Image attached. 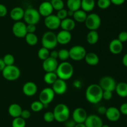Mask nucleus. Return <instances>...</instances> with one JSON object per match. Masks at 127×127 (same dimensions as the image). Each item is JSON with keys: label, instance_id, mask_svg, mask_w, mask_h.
<instances>
[{"label": "nucleus", "instance_id": "f257e3e1", "mask_svg": "<svg viewBox=\"0 0 127 127\" xmlns=\"http://www.w3.org/2000/svg\"><path fill=\"white\" fill-rule=\"evenodd\" d=\"M103 91L99 84L93 83L89 85L86 90V99L90 103L97 104L102 100Z\"/></svg>", "mask_w": 127, "mask_h": 127}, {"label": "nucleus", "instance_id": "f03ea898", "mask_svg": "<svg viewBox=\"0 0 127 127\" xmlns=\"http://www.w3.org/2000/svg\"><path fill=\"white\" fill-rule=\"evenodd\" d=\"M58 78L68 80L70 79L74 73V68L71 64L67 61H64L58 64L55 71Z\"/></svg>", "mask_w": 127, "mask_h": 127}, {"label": "nucleus", "instance_id": "7ed1b4c3", "mask_svg": "<svg viewBox=\"0 0 127 127\" xmlns=\"http://www.w3.org/2000/svg\"><path fill=\"white\" fill-rule=\"evenodd\" d=\"M55 120L60 123H64L69 119L70 115V110L66 105L64 103H59L57 105L53 110Z\"/></svg>", "mask_w": 127, "mask_h": 127}, {"label": "nucleus", "instance_id": "20e7f679", "mask_svg": "<svg viewBox=\"0 0 127 127\" xmlns=\"http://www.w3.org/2000/svg\"><path fill=\"white\" fill-rule=\"evenodd\" d=\"M42 47L48 50H52L57 47L58 44L57 34L52 31H47L43 34L41 39Z\"/></svg>", "mask_w": 127, "mask_h": 127}, {"label": "nucleus", "instance_id": "39448f33", "mask_svg": "<svg viewBox=\"0 0 127 127\" xmlns=\"http://www.w3.org/2000/svg\"><path fill=\"white\" fill-rule=\"evenodd\" d=\"M40 17L38 10L33 7H28L24 11L23 19L27 24L36 25L40 20Z\"/></svg>", "mask_w": 127, "mask_h": 127}, {"label": "nucleus", "instance_id": "423d86ee", "mask_svg": "<svg viewBox=\"0 0 127 127\" xmlns=\"http://www.w3.org/2000/svg\"><path fill=\"white\" fill-rule=\"evenodd\" d=\"M4 78L9 81H14L18 79L21 75V70L17 66L14 64L5 67L2 71Z\"/></svg>", "mask_w": 127, "mask_h": 127}, {"label": "nucleus", "instance_id": "0eeeda50", "mask_svg": "<svg viewBox=\"0 0 127 127\" xmlns=\"http://www.w3.org/2000/svg\"><path fill=\"white\" fill-rule=\"evenodd\" d=\"M84 23L89 31H97L101 24V18L97 14L91 13L88 15Z\"/></svg>", "mask_w": 127, "mask_h": 127}, {"label": "nucleus", "instance_id": "6e6552de", "mask_svg": "<svg viewBox=\"0 0 127 127\" xmlns=\"http://www.w3.org/2000/svg\"><path fill=\"white\" fill-rule=\"evenodd\" d=\"M86 53V49L79 45L73 46L69 50V58L74 61H80L84 59Z\"/></svg>", "mask_w": 127, "mask_h": 127}, {"label": "nucleus", "instance_id": "1a4fd4ad", "mask_svg": "<svg viewBox=\"0 0 127 127\" xmlns=\"http://www.w3.org/2000/svg\"><path fill=\"white\" fill-rule=\"evenodd\" d=\"M55 93L50 87H46L42 90L39 93V101H40L45 107L48 105L54 100Z\"/></svg>", "mask_w": 127, "mask_h": 127}, {"label": "nucleus", "instance_id": "9d476101", "mask_svg": "<svg viewBox=\"0 0 127 127\" xmlns=\"http://www.w3.org/2000/svg\"><path fill=\"white\" fill-rule=\"evenodd\" d=\"M99 86L103 90L114 92L115 90L117 83L115 80L110 76H104L99 80Z\"/></svg>", "mask_w": 127, "mask_h": 127}, {"label": "nucleus", "instance_id": "9b49d317", "mask_svg": "<svg viewBox=\"0 0 127 127\" xmlns=\"http://www.w3.org/2000/svg\"><path fill=\"white\" fill-rule=\"evenodd\" d=\"M12 31L16 37L23 38L27 34V24L22 21H17L12 26Z\"/></svg>", "mask_w": 127, "mask_h": 127}, {"label": "nucleus", "instance_id": "f8f14e48", "mask_svg": "<svg viewBox=\"0 0 127 127\" xmlns=\"http://www.w3.org/2000/svg\"><path fill=\"white\" fill-rule=\"evenodd\" d=\"M45 26L48 29L53 31L56 30L60 27L61 20L57 16V15L51 14L45 17Z\"/></svg>", "mask_w": 127, "mask_h": 127}, {"label": "nucleus", "instance_id": "ddd939ff", "mask_svg": "<svg viewBox=\"0 0 127 127\" xmlns=\"http://www.w3.org/2000/svg\"><path fill=\"white\" fill-rule=\"evenodd\" d=\"M72 117L76 123H84L88 117V113L84 108L78 107L74 110Z\"/></svg>", "mask_w": 127, "mask_h": 127}, {"label": "nucleus", "instance_id": "4468645a", "mask_svg": "<svg viewBox=\"0 0 127 127\" xmlns=\"http://www.w3.org/2000/svg\"><path fill=\"white\" fill-rule=\"evenodd\" d=\"M52 89L55 94L62 95L64 94L67 91L68 85L65 80L58 78L54 83L52 84Z\"/></svg>", "mask_w": 127, "mask_h": 127}, {"label": "nucleus", "instance_id": "2eb2a0df", "mask_svg": "<svg viewBox=\"0 0 127 127\" xmlns=\"http://www.w3.org/2000/svg\"><path fill=\"white\" fill-rule=\"evenodd\" d=\"M84 123L86 127H101L103 125V122L99 116L90 115H88Z\"/></svg>", "mask_w": 127, "mask_h": 127}, {"label": "nucleus", "instance_id": "dca6fc26", "mask_svg": "<svg viewBox=\"0 0 127 127\" xmlns=\"http://www.w3.org/2000/svg\"><path fill=\"white\" fill-rule=\"evenodd\" d=\"M58 66V62L57 59L49 57L47 59L44 60L42 64L43 69L46 72H55Z\"/></svg>", "mask_w": 127, "mask_h": 127}, {"label": "nucleus", "instance_id": "f3484780", "mask_svg": "<svg viewBox=\"0 0 127 127\" xmlns=\"http://www.w3.org/2000/svg\"><path fill=\"white\" fill-rule=\"evenodd\" d=\"M105 115L109 121L115 122L120 119L121 113L119 108H117V107H110L107 108Z\"/></svg>", "mask_w": 127, "mask_h": 127}, {"label": "nucleus", "instance_id": "a211bd4d", "mask_svg": "<svg viewBox=\"0 0 127 127\" xmlns=\"http://www.w3.org/2000/svg\"><path fill=\"white\" fill-rule=\"evenodd\" d=\"M38 11L41 16L45 17L52 14L53 8L50 1H44L40 4Z\"/></svg>", "mask_w": 127, "mask_h": 127}, {"label": "nucleus", "instance_id": "6ab92c4d", "mask_svg": "<svg viewBox=\"0 0 127 127\" xmlns=\"http://www.w3.org/2000/svg\"><path fill=\"white\" fill-rule=\"evenodd\" d=\"M37 86L33 82H27L24 84L22 87V92L27 97H32L37 92Z\"/></svg>", "mask_w": 127, "mask_h": 127}, {"label": "nucleus", "instance_id": "aec40b11", "mask_svg": "<svg viewBox=\"0 0 127 127\" xmlns=\"http://www.w3.org/2000/svg\"><path fill=\"white\" fill-rule=\"evenodd\" d=\"M58 44L61 45H66L71 41L72 35L71 32L62 30L57 34Z\"/></svg>", "mask_w": 127, "mask_h": 127}, {"label": "nucleus", "instance_id": "412c9836", "mask_svg": "<svg viewBox=\"0 0 127 127\" xmlns=\"http://www.w3.org/2000/svg\"><path fill=\"white\" fill-rule=\"evenodd\" d=\"M109 48V51L112 54L117 55L122 52L124 46H123L122 42H120L118 39H115L110 42Z\"/></svg>", "mask_w": 127, "mask_h": 127}, {"label": "nucleus", "instance_id": "4be33fe9", "mask_svg": "<svg viewBox=\"0 0 127 127\" xmlns=\"http://www.w3.org/2000/svg\"><path fill=\"white\" fill-rule=\"evenodd\" d=\"M24 9L21 7H13L10 11V17L13 21H20L24 18Z\"/></svg>", "mask_w": 127, "mask_h": 127}, {"label": "nucleus", "instance_id": "5701e85b", "mask_svg": "<svg viewBox=\"0 0 127 127\" xmlns=\"http://www.w3.org/2000/svg\"><path fill=\"white\" fill-rule=\"evenodd\" d=\"M76 27V22L71 17H66L64 19L61 21L60 27L62 30L69 31H73Z\"/></svg>", "mask_w": 127, "mask_h": 127}, {"label": "nucleus", "instance_id": "b1692460", "mask_svg": "<svg viewBox=\"0 0 127 127\" xmlns=\"http://www.w3.org/2000/svg\"><path fill=\"white\" fill-rule=\"evenodd\" d=\"M22 111V107L17 103H12L11 105H10L8 108L9 114L14 118L21 117Z\"/></svg>", "mask_w": 127, "mask_h": 127}, {"label": "nucleus", "instance_id": "393cba45", "mask_svg": "<svg viewBox=\"0 0 127 127\" xmlns=\"http://www.w3.org/2000/svg\"><path fill=\"white\" fill-rule=\"evenodd\" d=\"M84 60L87 64L92 66L97 65L99 62V56L95 53L92 52L86 53V55L84 57Z\"/></svg>", "mask_w": 127, "mask_h": 127}, {"label": "nucleus", "instance_id": "a878e982", "mask_svg": "<svg viewBox=\"0 0 127 127\" xmlns=\"http://www.w3.org/2000/svg\"><path fill=\"white\" fill-rule=\"evenodd\" d=\"M115 90L119 97H127V83L122 82L117 83Z\"/></svg>", "mask_w": 127, "mask_h": 127}, {"label": "nucleus", "instance_id": "bb28decb", "mask_svg": "<svg viewBox=\"0 0 127 127\" xmlns=\"http://www.w3.org/2000/svg\"><path fill=\"white\" fill-rule=\"evenodd\" d=\"M95 6V0H81V8L85 12H91Z\"/></svg>", "mask_w": 127, "mask_h": 127}, {"label": "nucleus", "instance_id": "cd10ccee", "mask_svg": "<svg viewBox=\"0 0 127 127\" xmlns=\"http://www.w3.org/2000/svg\"><path fill=\"white\" fill-rule=\"evenodd\" d=\"M87 16H88V14L86 12L83 11V9H79L74 11L73 17L74 21L82 23V22H85Z\"/></svg>", "mask_w": 127, "mask_h": 127}, {"label": "nucleus", "instance_id": "c85d7f7f", "mask_svg": "<svg viewBox=\"0 0 127 127\" xmlns=\"http://www.w3.org/2000/svg\"><path fill=\"white\" fill-rule=\"evenodd\" d=\"M99 39V34L97 31H90L86 36V41L90 45H94L98 42Z\"/></svg>", "mask_w": 127, "mask_h": 127}, {"label": "nucleus", "instance_id": "c756f323", "mask_svg": "<svg viewBox=\"0 0 127 127\" xmlns=\"http://www.w3.org/2000/svg\"><path fill=\"white\" fill-rule=\"evenodd\" d=\"M58 78V76L55 72H46L43 77L44 82L48 85H52Z\"/></svg>", "mask_w": 127, "mask_h": 127}, {"label": "nucleus", "instance_id": "7c9ffc66", "mask_svg": "<svg viewBox=\"0 0 127 127\" xmlns=\"http://www.w3.org/2000/svg\"><path fill=\"white\" fill-rule=\"evenodd\" d=\"M81 0H67L66 6L68 9L76 11L81 9Z\"/></svg>", "mask_w": 127, "mask_h": 127}, {"label": "nucleus", "instance_id": "2f4dec72", "mask_svg": "<svg viewBox=\"0 0 127 127\" xmlns=\"http://www.w3.org/2000/svg\"><path fill=\"white\" fill-rule=\"evenodd\" d=\"M25 39L27 44L31 46H35L38 42V37L35 33H27L25 36Z\"/></svg>", "mask_w": 127, "mask_h": 127}, {"label": "nucleus", "instance_id": "473e14b6", "mask_svg": "<svg viewBox=\"0 0 127 127\" xmlns=\"http://www.w3.org/2000/svg\"><path fill=\"white\" fill-rule=\"evenodd\" d=\"M37 55H38V58L43 61L50 57V51L48 49L42 47L38 50Z\"/></svg>", "mask_w": 127, "mask_h": 127}, {"label": "nucleus", "instance_id": "72a5a7b5", "mask_svg": "<svg viewBox=\"0 0 127 127\" xmlns=\"http://www.w3.org/2000/svg\"><path fill=\"white\" fill-rule=\"evenodd\" d=\"M26 120L21 117L14 118L12 122V127H26Z\"/></svg>", "mask_w": 127, "mask_h": 127}, {"label": "nucleus", "instance_id": "f704fd0d", "mask_svg": "<svg viewBox=\"0 0 127 127\" xmlns=\"http://www.w3.org/2000/svg\"><path fill=\"white\" fill-rule=\"evenodd\" d=\"M50 2L52 4L53 9L56 10L57 11L62 9L64 7V1L63 0H51Z\"/></svg>", "mask_w": 127, "mask_h": 127}, {"label": "nucleus", "instance_id": "c9c22d12", "mask_svg": "<svg viewBox=\"0 0 127 127\" xmlns=\"http://www.w3.org/2000/svg\"><path fill=\"white\" fill-rule=\"evenodd\" d=\"M44 108V105L43 103L39 100L34 101L31 105V108L33 112H40Z\"/></svg>", "mask_w": 127, "mask_h": 127}, {"label": "nucleus", "instance_id": "e433bc0d", "mask_svg": "<svg viewBox=\"0 0 127 127\" xmlns=\"http://www.w3.org/2000/svg\"><path fill=\"white\" fill-rule=\"evenodd\" d=\"M58 58L63 62L66 61L69 58V51L66 49H62L58 51Z\"/></svg>", "mask_w": 127, "mask_h": 127}, {"label": "nucleus", "instance_id": "4c0bfd02", "mask_svg": "<svg viewBox=\"0 0 127 127\" xmlns=\"http://www.w3.org/2000/svg\"><path fill=\"white\" fill-rule=\"evenodd\" d=\"M2 59H3L6 66L12 65H14L15 62L14 57L13 55L11 54H7L5 55Z\"/></svg>", "mask_w": 127, "mask_h": 127}, {"label": "nucleus", "instance_id": "58836bf2", "mask_svg": "<svg viewBox=\"0 0 127 127\" xmlns=\"http://www.w3.org/2000/svg\"><path fill=\"white\" fill-rule=\"evenodd\" d=\"M112 2L110 0H98L97 2L98 7L101 9H106L109 8Z\"/></svg>", "mask_w": 127, "mask_h": 127}, {"label": "nucleus", "instance_id": "ea45409f", "mask_svg": "<svg viewBox=\"0 0 127 127\" xmlns=\"http://www.w3.org/2000/svg\"><path fill=\"white\" fill-rule=\"evenodd\" d=\"M43 120H45V122H47V123H51V122H53L55 120V117L53 112L48 111V112H45L43 115Z\"/></svg>", "mask_w": 127, "mask_h": 127}, {"label": "nucleus", "instance_id": "a19ab883", "mask_svg": "<svg viewBox=\"0 0 127 127\" xmlns=\"http://www.w3.org/2000/svg\"><path fill=\"white\" fill-rule=\"evenodd\" d=\"M57 16L62 21V20L64 19L66 17H68V10L65 9H62L59 10L57 11Z\"/></svg>", "mask_w": 127, "mask_h": 127}, {"label": "nucleus", "instance_id": "79ce46f5", "mask_svg": "<svg viewBox=\"0 0 127 127\" xmlns=\"http://www.w3.org/2000/svg\"><path fill=\"white\" fill-rule=\"evenodd\" d=\"M113 92L108 90H104L103 91V95H102V99H104L105 100H110L113 96Z\"/></svg>", "mask_w": 127, "mask_h": 127}, {"label": "nucleus", "instance_id": "37998d69", "mask_svg": "<svg viewBox=\"0 0 127 127\" xmlns=\"http://www.w3.org/2000/svg\"><path fill=\"white\" fill-rule=\"evenodd\" d=\"M118 39L121 42L124 43L127 41V31H122L120 32L118 36Z\"/></svg>", "mask_w": 127, "mask_h": 127}, {"label": "nucleus", "instance_id": "c03bdc74", "mask_svg": "<svg viewBox=\"0 0 127 127\" xmlns=\"http://www.w3.org/2000/svg\"><path fill=\"white\" fill-rule=\"evenodd\" d=\"M31 112H30L29 110L25 109V110H22L21 114V117H22V118L24 120H27L31 117Z\"/></svg>", "mask_w": 127, "mask_h": 127}, {"label": "nucleus", "instance_id": "a18cd8bd", "mask_svg": "<svg viewBox=\"0 0 127 127\" xmlns=\"http://www.w3.org/2000/svg\"><path fill=\"white\" fill-rule=\"evenodd\" d=\"M7 14V9L6 6L0 4V17H4Z\"/></svg>", "mask_w": 127, "mask_h": 127}, {"label": "nucleus", "instance_id": "49530a36", "mask_svg": "<svg viewBox=\"0 0 127 127\" xmlns=\"http://www.w3.org/2000/svg\"><path fill=\"white\" fill-rule=\"evenodd\" d=\"M37 27L35 24H27V33H35Z\"/></svg>", "mask_w": 127, "mask_h": 127}, {"label": "nucleus", "instance_id": "de8ad7c7", "mask_svg": "<svg viewBox=\"0 0 127 127\" xmlns=\"http://www.w3.org/2000/svg\"><path fill=\"white\" fill-rule=\"evenodd\" d=\"M120 113L123 115L127 116V103H124L120 105Z\"/></svg>", "mask_w": 127, "mask_h": 127}, {"label": "nucleus", "instance_id": "09e8293b", "mask_svg": "<svg viewBox=\"0 0 127 127\" xmlns=\"http://www.w3.org/2000/svg\"><path fill=\"white\" fill-rule=\"evenodd\" d=\"M64 124H65L66 127H74L76 123H75L73 120H67L65 122H64Z\"/></svg>", "mask_w": 127, "mask_h": 127}, {"label": "nucleus", "instance_id": "8fccbe9b", "mask_svg": "<svg viewBox=\"0 0 127 127\" xmlns=\"http://www.w3.org/2000/svg\"><path fill=\"white\" fill-rule=\"evenodd\" d=\"M107 108H106V107H104V106H100V107H98L97 111V112L99 114L105 115V113H106Z\"/></svg>", "mask_w": 127, "mask_h": 127}, {"label": "nucleus", "instance_id": "3c124183", "mask_svg": "<svg viewBox=\"0 0 127 127\" xmlns=\"http://www.w3.org/2000/svg\"><path fill=\"white\" fill-rule=\"evenodd\" d=\"M112 4L116 6H120V5L123 4L124 2L126 1V0H110Z\"/></svg>", "mask_w": 127, "mask_h": 127}, {"label": "nucleus", "instance_id": "603ef678", "mask_svg": "<svg viewBox=\"0 0 127 127\" xmlns=\"http://www.w3.org/2000/svg\"><path fill=\"white\" fill-rule=\"evenodd\" d=\"M50 57L57 59L58 58V51H55V50L52 51L50 52Z\"/></svg>", "mask_w": 127, "mask_h": 127}, {"label": "nucleus", "instance_id": "864d4df0", "mask_svg": "<svg viewBox=\"0 0 127 127\" xmlns=\"http://www.w3.org/2000/svg\"><path fill=\"white\" fill-rule=\"evenodd\" d=\"M5 67H6V65L4 62L3 59L0 58V72H2L4 68H5Z\"/></svg>", "mask_w": 127, "mask_h": 127}, {"label": "nucleus", "instance_id": "5fc2aeb1", "mask_svg": "<svg viewBox=\"0 0 127 127\" xmlns=\"http://www.w3.org/2000/svg\"><path fill=\"white\" fill-rule=\"evenodd\" d=\"M122 64L124 66L127 67V53L125 54L122 58Z\"/></svg>", "mask_w": 127, "mask_h": 127}, {"label": "nucleus", "instance_id": "6e6d98bb", "mask_svg": "<svg viewBox=\"0 0 127 127\" xmlns=\"http://www.w3.org/2000/svg\"><path fill=\"white\" fill-rule=\"evenodd\" d=\"M73 14H74V11L69 9L68 10V16H69V17H73Z\"/></svg>", "mask_w": 127, "mask_h": 127}, {"label": "nucleus", "instance_id": "4d7b16f0", "mask_svg": "<svg viewBox=\"0 0 127 127\" xmlns=\"http://www.w3.org/2000/svg\"><path fill=\"white\" fill-rule=\"evenodd\" d=\"M74 127H86L84 123H76Z\"/></svg>", "mask_w": 127, "mask_h": 127}, {"label": "nucleus", "instance_id": "13d9d810", "mask_svg": "<svg viewBox=\"0 0 127 127\" xmlns=\"http://www.w3.org/2000/svg\"><path fill=\"white\" fill-rule=\"evenodd\" d=\"M101 127H109V126L108 125H106V124H103V125H102V126Z\"/></svg>", "mask_w": 127, "mask_h": 127}, {"label": "nucleus", "instance_id": "bf43d9fd", "mask_svg": "<svg viewBox=\"0 0 127 127\" xmlns=\"http://www.w3.org/2000/svg\"><path fill=\"white\" fill-rule=\"evenodd\" d=\"M45 1H50L51 0H44Z\"/></svg>", "mask_w": 127, "mask_h": 127}, {"label": "nucleus", "instance_id": "052dcab7", "mask_svg": "<svg viewBox=\"0 0 127 127\" xmlns=\"http://www.w3.org/2000/svg\"></svg>", "mask_w": 127, "mask_h": 127}, {"label": "nucleus", "instance_id": "680f3d73", "mask_svg": "<svg viewBox=\"0 0 127 127\" xmlns=\"http://www.w3.org/2000/svg\"><path fill=\"white\" fill-rule=\"evenodd\" d=\"M33 1H35V0H33Z\"/></svg>", "mask_w": 127, "mask_h": 127}, {"label": "nucleus", "instance_id": "e2e57ef3", "mask_svg": "<svg viewBox=\"0 0 127 127\" xmlns=\"http://www.w3.org/2000/svg\"><path fill=\"white\" fill-rule=\"evenodd\" d=\"M126 1H127V0H126Z\"/></svg>", "mask_w": 127, "mask_h": 127}]
</instances>
